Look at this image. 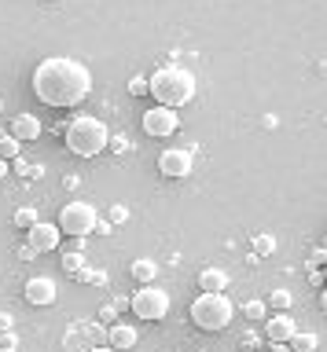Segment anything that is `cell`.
I'll return each mask as SVG.
<instances>
[{
	"instance_id": "obj_1",
	"label": "cell",
	"mask_w": 327,
	"mask_h": 352,
	"mask_svg": "<svg viewBox=\"0 0 327 352\" xmlns=\"http://www.w3.org/2000/svg\"><path fill=\"white\" fill-rule=\"evenodd\" d=\"M92 92L89 66L67 55H52L34 70V96L48 107H78Z\"/></svg>"
},
{
	"instance_id": "obj_2",
	"label": "cell",
	"mask_w": 327,
	"mask_h": 352,
	"mask_svg": "<svg viewBox=\"0 0 327 352\" xmlns=\"http://www.w3.org/2000/svg\"><path fill=\"white\" fill-rule=\"evenodd\" d=\"M147 92L158 99V107L177 110L195 99V74L180 70V66H162L155 77H147Z\"/></svg>"
},
{
	"instance_id": "obj_3",
	"label": "cell",
	"mask_w": 327,
	"mask_h": 352,
	"mask_svg": "<svg viewBox=\"0 0 327 352\" xmlns=\"http://www.w3.org/2000/svg\"><path fill=\"white\" fill-rule=\"evenodd\" d=\"M63 136H67V147L78 154V158H96V154L107 147V140H111V129L92 114H78L67 129H63Z\"/></svg>"
},
{
	"instance_id": "obj_4",
	"label": "cell",
	"mask_w": 327,
	"mask_h": 352,
	"mask_svg": "<svg viewBox=\"0 0 327 352\" xmlns=\"http://www.w3.org/2000/svg\"><path fill=\"white\" fill-rule=\"evenodd\" d=\"M232 316H235V308L224 294H199L191 301V323L199 330H224L232 323Z\"/></svg>"
},
{
	"instance_id": "obj_5",
	"label": "cell",
	"mask_w": 327,
	"mask_h": 352,
	"mask_svg": "<svg viewBox=\"0 0 327 352\" xmlns=\"http://www.w3.org/2000/svg\"><path fill=\"white\" fill-rule=\"evenodd\" d=\"M129 308H133L140 319L155 323V319H166V316H169V294L162 290V286H155V283H144V286H140V290L133 294Z\"/></svg>"
},
{
	"instance_id": "obj_6",
	"label": "cell",
	"mask_w": 327,
	"mask_h": 352,
	"mask_svg": "<svg viewBox=\"0 0 327 352\" xmlns=\"http://www.w3.org/2000/svg\"><path fill=\"white\" fill-rule=\"evenodd\" d=\"M96 206L89 202H70V206H63V213H59V231L63 235H74V239H85V235H92L96 231Z\"/></svg>"
},
{
	"instance_id": "obj_7",
	"label": "cell",
	"mask_w": 327,
	"mask_h": 352,
	"mask_svg": "<svg viewBox=\"0 0 327 352\" xmlns=\"http://www.w3.org/2000/svg\"><path fill=\"white\" fill-rule=\"evenodd\" d=\"M191 165H195V154L184 151V147H166L158 154V173L169 176V180H184V176H191Z\"/></svg>"
},
{
	"instance_id": "obj_8",
	"label": "cell",
	"mask_w": 327,
	"mask_h": 352,
	"mask_svg": "<svg viewBox=\"0 0 327 352\" xmlns=\"http://www.w3.org/2000/svg\"><path fill=\"white\" fill-rule=\"evenodd\" d=\"M177 129H180V118H177V110H169V107H151L144 114L147 136H173Z\"/></svg>"
},
{
	"instance_id": "obj_9",
	"label": "cell",
	"mask_w": 327,
	"mask_h": 352,
	"mask_svg": "<svg viewBox=\"0 0 327 352\" xmlns=\"http://www.w3.org/2000/svg\"><path fill=\"white\" fill-rule=\"evenodd\" d=\"M59 239H63L59 224H48V220H37V224L26 231V246L34 253H52L59 246Z\"/></svg>"
},
{
	"instance_id": "obj_10",
	"label": "cell",
	"mask_w": 327,
	"mask_h": 352,
	"mask_svg": "<svg viewBox=\"0 0 327 352\" xmlns=\"http://www.w3.org/2000/svg\"><path fill=\"white\" fill-rule=\"evenodd\" d=\"M23 294H26L30 305H52L56 301V283H52L48 275H34V279H26Z\"/></svg>"
},
{
	"instance_id": "obj_11",
	"label": "cell",
	"mask_w": 327,
	"mask_h": 352,
	"mask_svg": "<svg viewBox=\"0 0 327 352\" xmlns=\"http://www.w3.org/2000/svg\"><path fill=\"white\" fill-rule=\"evenodd\" d=\"M41 132H45V125H41V118H34V114H19L15 125H12L15 140H41Z\"/></svg>"
},
{
	"instance_id": "obj_12",
	"label": "cell",
	"mask_w": 327,
	"mask_h": 352,
	"mask_svg": "<svg viewBox=\"0 0 327 352\" xmlns=\"http://www.w3.org/2000/svg\"><path fill=\"white\" fill-rule=\"evenodd\" d=\"M294 319L287 316V312H279V316H272L268 323H265V334H268V341H291V334H294Z\"/></svg>"
},
{
	"instance_id": "obj_13",
	"label": "cell",
	"mask_w": 327,
	"mask_h": 352,
	"mask_svg": "<svg viewBox=\"0 0 327 352\" xmlns=\"http://www.w3.org/2000/svg\"><path fill=\"white\" fill-rule=\"evenodd\" d=\"M107 341H111V349L125 352V349L136 345V330L129 327V323H111V330H107Z\"/></svg>"
},
{
	"instance_id": "obj_14",
	"label": "cell",
	"mask_w": 327,
	"mask_h": 352,
	"mask_svg": "<svg viewBox=\"0 0 327 352\" xmlns=\"http://www.w3.org/2000/svg\"><path fill=\"white\" fill-rule=\"evenodd\" d=\"M199 290H202V294H224V290H228V275H224L221 268H206V272L199 275Z\"/></svg>"
},
{
	"instance_id": "obj_15",
	"label": "cell",
	"mask_w": 327,
	"mask_h": 352,
	"mask_svg": "<svg viewBox=\"0 0 327 352\" xmlns=\"http://www.w3.org/2000/svg\"><path fill=\"white\" fill-rule=\"evenodd\" d=\"M129 272H133V279H136L140 286H144V283H155V275H158V264H155V261H147V257H140V261H136Z\"/></svg>"
},
{
	"instance_id": "obj_16",
	"label": "cell",
	"mask_w": 327,
	"mask_h": 352,
	"mask_svg": "<svg viewBox=\"0 0 327 352\" xmlns=\"http://www.w3.org/2000/svg\"><path fill=\"white\" fill-rule=\"evenodd\" d=\"M287 345H291V352H313V349H316V334H305V330H294Z\"/></svg>"
},
{
	"instance_id": "obj_17",
	"label": "cell",
	"mask_w": 327,
	"mask_h": 352,
	"mask_svg": "<svg viewBox=\"0 0 327 352\" xmlns=\"http://www.w3.org/2000/svg\"><path fill=\"white\" fill-rule=\"evenodd\" d=\"M37 220H41V217H37L34 206H19V209H15V224L23 228V231H30V228L37 224Z\"/></svg>"
},
{
	"instance_id": "obj_18",
	"label": "cell",
	"mask_w": 327,
	"mask_h": 352,
	"mask_svg": "<svg viewBox=\"0 0 327 352\" xmlns=\"http://www.w3.org/2000/svg\"><path fill=\"white\" fill-rule=\"evenodd\" d=\"M19 151H23V140H15V136H0V158H19Z\"/></svg>"
},
{
	"instance_id": "obj_19",
	"label": "cell",
	"mask_w": 327,
	"mask_h": 352,
	"mask_svg": "<svg viewBox=\"0 0 327 352\" xmlns=\"http://www.w3.org/2000/svg\"><path fill=\"white\" fill-rule=\"evenodd\" d=\"M243 316H246V319H254V323H261V319H265V301H246Z\"/></svg>"
},
{
	"instance_id": "obj_20",
	"label": "cell",
	"mask_w": 327,
	"mask_h": 352,
	"mask_svg": "<svg viewBox=\"0 0 327 352\" xmlns=\"http://www.w3.org/2000/svg\"><path fill=\"white\" fill-rule=\"evenodd\" d=\"M291 301H294V297H291L287 290H276V294L268 297V305H272V308H279V312H287V308H291Z\"/></svg>"
},
{
	"instance_id": "obj_21",
	"label": "cell",
	"mask_w": 327,
	"mask_h": 352,
	"mask_svg": "<svg viewBox=\"0 0 327 352\" xmlns=\"http://www.w3.org/2000/svg\"><path fill=\"white\" fill-rule=\"evenodd\" d=\"M63 268H67L70 275L81 272V268H85V257H81V253H67V257H63Z\"/></svg>"
},
{
	"instance_id": "obj_22",
	"label": "cell",
	"mask_w": 327,
	"mask_h": 352,
	"mask_svg": "<svg viewBox=\"0 0 327 352\" xmlns=\"http://www.w3.org/2000/svg\"><path fill=\"white\" fill-rule=\"evenodd\" d=\"M254 250L257 253H272V250H276V239H272V235H254Z\"/></svg>"
},
{
	"instance_id": "obj_23",
	"label": "cell",
	"mask_w": 327,
	"mask_h": 352,
	"mask_svg": "<svg viewBox=\"0 0 327 352\" xmlns=\"http://www.w3.org/2000/svg\"><path fill=\"white\" fill-rule=\"evenodd\" d=\"M74 279H81V283H103L107 275L103 272H92V268H81V272H74Z\"/></svg>"
},
{
	"instance_id": "obj_24",
	"label": "cell",
	"mask_w": 327,
	"mask_h": 352,
	"mask_svg": "<svg viewBox=\"0 0 327 352\" xmlns=\"http://www.w3.org/2000/svg\"><path fill=\"white\" fill-rule=\"evenodd\" d=\"M129 92H133V96H144V92H147V77H133V81H129Z\"/></svg>"
},
{
	"instance_id": "obj_25",
	"label": "cell",
	"mask_w": 327,
	"mask_h": 352,
	"mask_svg": "<svg viewBox=\"0 0 327 352\" xmlns=\"http://www.w3.org/2000/svg\"><path fill=\"white\" fill-rule=\"evenodd\" d=\"M107 143H111V147H114L118 154H125V151H129V140H125V136H111Z\"/></svg>"
},
{
	"instance_id": "obj_26",
	"label": "cell",
	"mask_w": 327,
	"mask_h": 352,
	"mask_svg": "<svg viewBox=\"0 0 327 352\" xmlns=\"http://www.w3.org/2000/svg\"><path fill=\"white\" fill-rule=\"evenodd\" d=\"M316 264H327V250H313V257H309V268H316Z\"/></svg>"
},
{
	"instance_id": "obj_27",
	"label": "cell",
	"mask_w": 327,
	"mask_h": 352,
	"mask_svg": "<svg viewBox=\"0 0 327 352\" xmlns=\"http://www.w3.org/2000/svg\"><path fill=\"white\" fill-rule=\"evenodd\" d=\"M100 319H111V323H114V319H118V308H114V305H103V308H100Z\"/></svg>"
},
{
	"instance_id": "obj_28",
	"label": "cell",
	"mask_w": 327,
	"mask_h": 352,
	"mask_svg": "<svg viewBox=\"0 0 327 352\" xmlns=\"http://www.w3.org/2000/svg\"><path fill=\"white\" fill-rule=\"evenodd\" d=\"M309 283H313V286H324V275L316 272V268H309Z\"/></svg>"
},
{
	"instance_id": "obj_29",
	"label": "cell",
	"mask_w": 327,
	"mask_h": 352,
	"mask_svg": "<svg viewBox=\"0 0 327 352\" xmlns=\"http://www.w3.org/2000/svg\"><path fill=\"white\" fill-rule=\"evenodd\" d=\"M19 257H23V261H34V257H37V253H34V250H30V246H19Z\"/></svg>"
},
{
	"instance_id": "obj_30",
	"label": "cell",
	"mask_w": 327,
	"mask_h": 352,
	"mask_svg": "<svg viewBox=\"0 0 327 352\" xmlns=\"http://www.w3.org/2000/svg\"><path fill=\"white\" fill-rule=\"evenodd\" d=\"M272 352H291L287 341H272Z\"/></svg>"
},
{
	"instance_id": "obj_31",
	"label": "cell",
	"mask_w": 327,
	"mask_h": 352,
	"mask_svg": "<svg viewBox=\"0 0 327 352\" xmlns=\"http://www.w3.org/2000/svg\"><path fill=\"white\" fill-rule=\"evenodd\" d=\"M85 352H114L111 345H92V349H85Z\"/></svg>"
},
{
	"instance_id": "obj_32",
	"label": "cell",
	"mask_w": 327,
	"mask_h": 352,
	"mask_svg": "<svg viewBox=\"0 0 327 352\" xmlns=\"http://www.w3.org/2000/svg\"><path fill=\"white\" fill-rule=\"evenodd\" d=\"M4 176H8V162L0 158V180H4Z\"/></svg>"
},
{
	"instance_id": "obj_33",
	"label": "cell",
	"mask_w": 327,
	"mask_h": 352,
	"mask_svg": "<svg viewBox=\"0 0 327 352\" xmlns=\"http://www.w3.org/2000/svg\"><path fill=\"white\" fill-rule=\"evenodd\" d=\"M320 305H324V312H327V286H324V294H320Z\"/></svg>"
},
{
	"instance_id": "obj_34",
	"label": "cell",
	"mask_w": 327,
	"mask_h": 352,
	"mask_svg": "<svg viewBox=\"0 0 327 352\" xmlns=\"http://www.w3.org/2000/svg\"><path fill=\"white\" fill-rule=\"evenodd\" d=\"M324 283H327V264H324Z\"/></svg>"
},
{
	"instance_id": "obj_35",
	"label": "cell",
	"mask_w": 327,
	"mask_h": 352,
	"mask_svg": "<svg viewBox=\"0 0 327 352\" xmlns=\"http://www.w3.org/2000/svg\"><path fill=\"white\" fill-rule=\"evenodd\" d=\"M324 250H327V235H324Z\"/></svg>"
}]
</instances>
